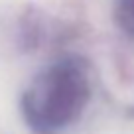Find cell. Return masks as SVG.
Here are the masks:
<instances>
[{"instance_id":"cell-1","label":"cell","mask_w":134,"mask_h":134,"mask_svg":"<svg viewBox=\"0 0 134 134\" xmlns=\"http://www.w3.org/2000/svg\"><path fill=\"white\" fill-rule=\"evenodd\" d=\"M100 95V77L89 57L65 53L53 59L22 97V113L40 134H65L87 124Z\"/></svg>"},{"instance_id":"cell-2","label":"cell","mask_w":134,"mask_h":134,"mask_svg":"<svg viewBox=\"0 0 134 134\" xmlns=\"http://www.w3.org/2000/svg\"><path fill=\"white\" fill-rule=\"evenodd\" d=\"M113 20L122 36L134 40V0H116Z\"/></svg>"}]
</instances>
